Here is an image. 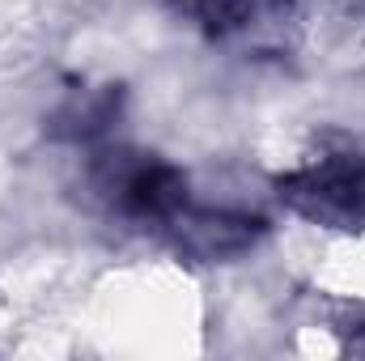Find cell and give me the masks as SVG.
Masks as SVG:
<instances>
[{
    "label": "cell",
    "mask_w": 365,
    "mask_h": 361,
    "mask_svg": "<svg viewBox=\"0 0 365 361\" xmlns=\"http://www.w3.org/2000/svg\"><path fill=\"white\" fill-rule=\"evenodd\" d=\"M280 200L331 230H365V153L357 145H323L276 179Z\"/></svg>",
    "instance_id": "1"
},
{
    "label": "cell",
    "mask_w": 365,
    "mask_h": 361,
    "mask_svg": "<svg viewBox=\"0 0 365 361\" xmlns=\"http://www.w3.org/2000/svg\"><path fill=\"white\" fill-rule=\"evenodd\" d=\"M115 119V98L106 90H81L73 93L64 106H60V115H56V123H60V132H68V136H98L106 123Z\"/></svg>",
    "instance_id": "4"
},
{
    "label": "cell",
    "mask_w": 365,
    "mask_h": 361,
    "mask_svg": "<svg viewBox=\"0 0 365 361\" xmlns=\"http://www.w3.org/2000/svg\"><path fill=\"white\" fill-rule=\"evenodd\" d=\"M344 336H349V349H357V353H365V315H357L349 327H344Z\"/></svg>",
    "instance_id": "6"
},
{
    "label": "cell",
    "mask_w": 365,
    "mask_h": 361,
    "mask_svg": "<svg viewBox=\"0 0 365 361\" xmlns=\"http://www.w3.org/2000/svg\"><path fill=\"white\" fill-rule=\"evenodd\" d=\"M259 4H264V0H179V9H187L191 17H200V21L212 26V30H230V26L251 21V13H255Z\"/></svg>",
    "instance_id": "5"
},
{
    "label": "cell",
    "mask_w": 365,
    "mask_h": 361,
    "mask_svg": "<svg viewBox=\"0 0 365 361\" xmlns=\"http://www.w3.org/2000/svg\"><path fill=\"white\" fill-rule=\"evenodd\" d=\"M170 225H175L182 247L195 251V255H204V260L234 255V251L251 247L259 238V230H264L251 217H234V213H191V208H182Z\"/></svg>",
    "instance_id": "3"
},
{
    "label": "cell",
    "mask_w": 365,
    "mask_h": 361,
    "mask_svg": "<svg viewBox=\"0 0 365 361\" xmlns=\"http://www.w3.org/2000/svg\"><path fill=\"white\" fill-rule=\"evenodd\" d=\"M93 187L98 195L132 217V221H158L170 225L187 208V179L170 162L153 158V153H102V162L93 166Z\"/></svg>",
    "instance_id": "2"
}]
</instances>
